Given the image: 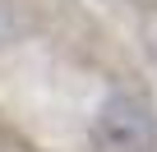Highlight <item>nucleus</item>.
Segmentation results:
<instances>
[{"label": "nucleus", "instance_id": "2", "mask_svg": "<svg viewBox=\"0 0 157 152\" xmlns=\"http://www.w3.org/2000/svg\"><path fill=\"white\" fill-rule=\"evenodd\" d=\"M14 32H19V19H14V9H10V5H0V46H5Z\"/></svg>", "mask_w": 157, "mask_h": 152}, {"label": "nucleus", "instance_id": "1", "mask_svg": "<svg viewBox=\"0 0 157 152\" xmlns=\"http://www.w3.org/2000/svg\"><path fill=\"white\" fill-rule=\"evenodd\" d=\"M97 152H157V111L134 88H111L88 129Z\"/></svg>", "mask_w": 157, "mask_h": 152}]
</instances>
